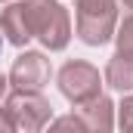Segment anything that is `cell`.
Masks as SVG:
<instances>
[{
  "mask_svg": "<svg viewBox=\"0 0 133 133\" xmlns=\"http://www.w3.org/2000/svg\"><path fill=\"white\" fill-rule=\"evenodd\" d=\"M6 90H9V77H6V74H0V99L6 96Z\"/></svg>",
  "mask_w": 133,
  "mask_h": 133,
  "instance_id": "12",
  "label": "cell"
},
{
  "mask_svg": "<svg viewBox=\"0 0 133 133\" xmlns=\"http://www.w3.org/2000/svg\"><path fill=\"white\" fill-rule=\"evenodd\" d=\"M50 81V59L40 53H22L9 71V87L16 90H40Z\"/></svg>",
  "mask_w": 133,
  "mask_h": 133,
  "instance_id": "5",
  "label": "cell"
},
{
  "mask_svg": "<svg viewBox=\"0 0 133 133\" xmlns=\"http://www.w3.org/2000/svg\"><path fill=\"white\" fill-rule=\"evenodd\" d=\"M6 111H9L16 130H40L43 124H50V102L40 96V90H16V93H9Z\"/></svg>",
  "mask_w": 133,
  "mask_h": 133,
  "instance_id": "3",
  "label": "cell"
},
{
  "mask_svg": "<svg viewBox=\"0 0 133 133\" xmlns=\"http://www.w3.org/2000/svg\"><path fill=\"white\" fill-rule=\"evenodd\" d=\"M0 31L6 34V40L16 43V46H25V43L31 40V28H28V19H25V6H22V0L9 3V6L3 9V16H0Z\"/></svg>",
  "mask_w": 133,
  "mask_h": 133,
  "instance_id": "7",
  "label": "cell"
},
{
  "mask_svg": "<svg viewBox=\"0 0 133 133\" xmlns=\"http://www.w3.org/2000/svg\"><path fill=\"white\" fill-rule=\"evenodd\" d=\"M77 118L84 121L87 130H111V102L105 99L102 93L90 96V99L77 102Z\"/></svg>",
  "mask_w": 133,
  "mask_h": 133,
  "instance_id": "6",
  "label": "cell"
},
{
  "mask_svg": "<svg viewBox=\"0 0 133 133\" xmlns=\"http://www.w3.org/2000/svg\"><path fill=\"white\" fill-rule=\"evenodd\" d=\"M22 6L31 37H40L50 50H65L71 37V22L68 12L59 6V0H22Z\"/></svg>",
  "mask_w": 133,
  "mask_h": 133,
  "instance_id": "1",
  "label": "cell"
},
{
  "mask_svg": "<svg viewBox=\"0 0 133 133\" xmlns=\"http://www.w3.org/2000/svg\"><path fill=\"white\" fill-rule=\"evenodd\" d=\"M74 19L81 40L99 46L115 34V22H118L115 0H74Z\"/></svg>",
  "mask_w": 133,
  "mask_h": 133,
  "instance_id": "2",
  "label": "cell"
},
{
  "mask_svg": "<svg viewBox=\"0 0 133 133\" xmlns=\"http://www.w3.org/2000/svg\"><path fill=\"white\" fill-rule=\"evenodd\" d=\"M0 130H16V127H12V118H9V111H6V105L0 108Z\"/></svg>",
  "mask_w": 133,
  "mask_h": 133,
  "instance_id": "11",
  "label": "cell"
},
{
  "mask_svg": "<svg viewBox=\"0 0 133 133\" xmlns=\"http://www.w3.org/2000/svg\"><path fill=\"white\" fill-rule=\"evenodd\" d=\"M118 46L121 50H133V16H127L118 28Z\"/></svg>",
  "mask_w": 133,
  "mask_h": 133,
  "instance_id": "9",
  "label": "cell"
},
{
  "mask_svg": "<svg viewBox=\"0 0 133 133\" xmlns=\"http://www.w3.org/2000/svg\"><path fill=\"white\" fill-rule=\"evenodd\" d=\"M124 3H127V6H130V9H133V0H124Z\"/></svg>",
  "mask_w": 133,
  "mask_h": 133,
  "instance_id": "13",
  "label": "cell"
},
{
  "mask_svg": "<svg viewBox=\"0 0 133 133\" xmlns=\"http://www.w3.org/2000/svg\"><path fill=\"white\" fill-rule=\"evenodd\" d=\"M105 84L115 90H133V50H118V56L105 68Z\"/></svg>",
  "mask_w": 133,
  "mask_h": 133,
  "instance_id": "8",
  "label": "cell"
},
{
  "mask_svg": "<svg viewBox=\"0 0 133 133\" xmlns=\"http://www.w3.org/2000/svg\"><path fill=\"white\" fill-rule=\"evenodd\" d=\"M118 124H121L124 130H133V93L121 102V108H118Z\"/></svg>",
  "mask_w": 133,
  "mask_h": 133,
  "instance_id": "10",
  "label": "cell"
},
{
  "mask_svg": "<svg viewBox=\"0 0 133 133\" xmlns=\"http://www.w3.org/2000/svg\"><path fill=\"white\" fill-rule=\"evenodd\" d=\"M59 90L77 105V102L99 93V71L93 65H87V62H68L59 71Z\"/></svg>",
  "mask_w": 133,
  "mask_h": 133,
  "instance_id": "4",
  "label": "cell"
}]
</instances>
